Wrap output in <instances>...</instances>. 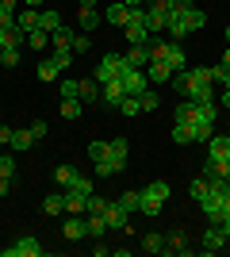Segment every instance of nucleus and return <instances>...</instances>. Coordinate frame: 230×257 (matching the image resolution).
<instances>
[{"label":"nucleus","mask_w":230,"mask_h":257,"mask_svg":"<svg viewBox=\"0 0 230 257\" xmlns=\"http://www.w3.org/2000/svg\"><path fill=\"white\" fill-rule=\"evenodd\" d=\"M188 192H192V200H196V204H203V200L211 196V184H207V177H196V181L188 184Z\"/></svg>","instance_id":"obj_24"},{"label":"nucleus","mask_w":230,"mask_h":257,"mask_svg":"<svg viewBox=\"0 0 230 257\" xmlns=\"http://www.w3.org/2000/svg\"><path fill=\"white\" fill-rule=\"evenodd\" d=\"M85 226H88V238H104L108 234V223H104V215H85Z\"/></svg>","instance_id":"obj_22"},{"label":"nucleus","mask_w":230,"mask_h":257,"mask_svg":"<svg viewBox=\"0 0 230 257\" xmlns=\"http://www.w3.org/2000/svg\"><path fill=\"white\" fill-rule=\"evenodd\" d=\"M46 131H50V123H43V119H35V123H31V135H35V142H39V139H46Z\"/></svg>","instance_id":"obj_50"},{"label":"nucleus","mask_w":230,"mask_h":257,"mask_svg":"<svg viewBox=\"0 0 230 257\" xmlns=\"http://www.w3.org/2000/svg\"><path fill=\"white\" fill-rule=\"evenodd\" d=\"M142 8H150V12H165V16H169V8H173V0H146Z\"/></svg>","instance_id":"obj_48"},{"label":"nucleus","mask_w":230,"mask_h":257,"mask_svg":"<svg viewBox=\"0 0 230 257\" xmlns=\"http://www.w3.org/2000/svg\"><path fill=\"white\" fill-rule=\"evenodd\" d=\"M62 115H66V119H81V115H85V100H81V96L62 100Z\"/></svg>","instance_id":"obj_23"},{"label":"nucleus","mask_w":230,"mask_h":257,"mask_svg":"<svg viewBox=\"0 0 230 257\" xmlns=\"http://www.w3.org/2000/svg\"><path fill=\"white\" fill-rule=\"evenodd\" d=\"M62 192H66V215H85V200L88 196L73 192V188H62Z\"/></svg>","instance_id":"obj_18"},{"label":"nucleus","mask_w":230,"mask_h":257,"mask_svg":"<svg viewBox=\"0 0 230 257\" xmlns=\"http://www.w3.org/2000/svg\"><path fill=\"white\" fill-rule=\"evenodd\" d=\"M85 154H88V161L96 165V161L108 158V142H100V139H96V142H88V150H85Z\"/></svg>","instance_id":"obj_36"},{"label":"nucleus","mask_w":230,"mask_h":257,"mask_svg":"<svg viewBox=\"0 0 230 257\" xmlns=\"http://www.w3.org/2000/svg\"><path fill=\"white\" fill-rule=\"evenodd\" d=\"M104 207H108V200H104V196H96V192L85 200V215H104Z\"/></svg>","instance_id":"obj_41"},{"label":"nucleus","mask_w":230,"mask_h":257,"mask_svg":"<svg viewBox=\"0 0 230 257\" xmlns=\"http://www.w3.org/2000/svg\"><path fill=\"white\" fill-rule=\"evenodd\" d=\"M88 46H92V39H88V35H73V54H85Z\"/></svg>","instance_id":"obj_49"},{"label":"nucleus","mask_w":230,"mask_h":257,"mask_svg":"<svg viewBox=\"0 0 230 257\" xmlns=\"http://www.w3.org/2000/svg\"><path fill=\"white\" fill-rule=\"evenodd\" d=\"M54 62H58V69L66 73L69 65H73V50H54Z\"/></svg>","instance_id":"obj_47"},{"label":"nucleus","mask_w":230,"mask_h":257,"mask_svg":"<svg viewBox=\"0 0 230 257\" xmlns=\"http://www.w3.org/2000/svg\"><path fill=\"white\" fill-rule=\"evenodd\" d=\"M211 135H215V127H211V123H196V127H192V142H199V146H207Z\"/></svg>","instance_id":"obj_37"},{"label":"nucleus","mask_w":230,"mask_h":257,"mask_svg":"<svg viewBox=\"0 0 230 257\" xmlns=\"http://www.w3.org/2000/svg\"><path fill=\"white\" fill-rule=\"evenodd\" d=\"M31 146H35V135H31V127H20V131H12V150H16V154L31 150Z\"/></svg>","instance_id":"obj_16"},{"label":"nucleus","mask_w":230,"mask_h":257,"mask_svg":"<svg viewBox=\"0 0 230 257\" xmlns=\"http://www.w3.org/2000/svg\"><path fill=\"white\" fill-rule=\"evenodd\" d=\"M165 65H169L173 73H180V69H188V54H184V46L176 43V39H169V50H165Z\"/></svg>","instance_id":"obj_8"},{"label":"nucleus","mask_w":230,"mask_h":257,"mask_svg":"<svg viewBox=\"0 0 230 257\" xmlns=\"http://www.w3.org/2000/svg\"><path fill=\"white\" fill-rule=\"evenodd\" d=\"M123 96H127V88H123L119 77H115V81H108V85L100 88V104H108V107H119Z\"/></svg>","instance_id":"obj_9"},{"label":"nucleus","mask_w":230,"mask_h":257,"mask_svg":"<svg viewBox=\"0 0 230 257\" xmlns=\"http://www.w3.org/2000/svg\"><path fill=\"white\" fill-rule=\"evenodd\" d=\"M138 211H142V215H161V207H157V204H142Z\"/></svg>","instance_id":"obj_54"},{"label":"nucleus","mask_w":230,"mask_h":257,"mask_svg":"<svg viewBox=\"0 0 230 257\" xmlns=\"http://www.w3.org/2000/svg\"><path fill=\"white\" fill-rule=\"evenodd\" d=\"M219 104H222V107H230V88H222V96H219Z\"/></svg>","instance_id":"obj_57"},{"label":"nucleus","mask_w":230,"mask_h":257,"mask_svg":"<svg viewBox=\"0 0 230 257\" xmlns=\"http://www.w3.org/2000/svg\"><path fill=\"white\" fill-rule=\"evenodd\" d=\"M226 142H230V131H226Z\"/></svg>","instance_id":"obj_64"},{"label":"nucleus","mask_w":230,"mask_h":257,"mask_svg":"<svg viewBox=\"0 0 230 257\" xmlns=\"http://www.w3.org/2000/svg\"><path fill=\"white\" fill-rule=\"evenodd\" d=\"M169 135H173L176 146H192V127H188V123H173V131H169Z\"/></svg>","instance_id":"obj_31"},{"label":"nucleus","mask_w":230,"mask_h":257,"mask_svg":"<svg viewBox=\"0 0 230 257\" xmlns=\"http://www.w3.org/2000/svg\"><path fill=\"white\" fill-rule=\"evenodd\" d=\"M16 4L20 0H0V12H16Z\"/></svg>","instance_id":"obj_55"},{"label":"nucleus","mask_w":230,"mask_h":257,"mask_svg":"<svg viewBox=\"0 0 230 257\" xmlns=\"http://www.w3.org/2000/svg\"><path fill=\"white\" fill-rule=\"evenodd\" d=\"M12 173H16V158H12V154H0V177L12 181Z\"/></svg>","instance_id":"obj_45"},{"label":"nucleus","mask_w":230,"mask_h":257,"mask_svg":"<svg viewBox=\"0 0 230 257\" xmlns=\"http://www.w3.org/2000/svg\"><path fill=\"white\" fill-rule=\"evenodd\" d=\"M46 43H50V31H43V27L27 35V46H31V50H46Z\"/></svg>","instance_id":"obj_38"},{"label":"nucleus","mask_w":230,"mask_h":257,"mask_svg":"<svg viewBox=\"0 0 230 257\" xmlns=\"http://www.w3.org/2000/svg\"><path fill=\"white\" fill-rule=\"evenodd\" d=\"M165 253H188V246H184V230L165 234Z\"/></svg>","instance_id":"obj_25"},{"label":"nucleus","mask_w":230,"mask_h":257,"mask_svg":"<svg viewBox=\"0 0 230 257\" xmlns=\"http://www.w3.org/2000/svg\"><path fill=\"white\" fill-rule=\"evenodd\" d=\"M119 81H123V88H127V96H142L150 77H146V69H131V65H123Z\"/></svg>","instance_id":"obj_3"},{"label":"nucleus","mask_w":230,"mask_h":257,"mask_svg":"<svg viewBox=\"0 0 230 257\" xmlns=\"http://www.w3.org/2000/svg\"><path fill=\"white\" fill-rule=\"evenodd\" d=\"M104 223H108V230H127L131 215L123 211V204H119V200H108V207H104Z\"/></svg>","instance_id":"obj_4"},{"label":"nucleus","mask_w":230,"mask_h":257,"mask_svg":"<svg viewBox=\"0 0 230 257\" xmlns=\"http://www.w3.org/2000/svg\"><path fill=\"white\" fill-rule=\"evenodd\" d=\"M207 158H211V161H219V165L230 158V142H226V135H211V139H207Z\"/></svg>","instance_id":"obj_13"},{"label":"nucleus","mask_w":230,"mask_h":257,"mask_svg":"<svg viewBox=\"0 0 230 257\" xmlns=\"http://www.w3.org/2000/svg\"><path fill=\"white\" fill-rule=\"evenodd\" d=\"M62 234H66L69 242H81V238L88 234V226H85V215H66V223H62Z\"/></svg>","instance_id":"obj_10"},{"label":"nucleus","mask_w":230,"mask_h":257,"mask_svg":"<svg viewBox=\"0 0 230 257\" xmlns=\"http://www.w3.org/2000/svg\"><path fill=\"white\" fill-rule=\"evenodd\" d=\"M184 20H188V31H199L203 23H207V12H199V8H192V12H184Z\"/></svg>","instance_id":"obj_42"},{"label":"nucleus","mask_w":230,"mask_h":257,"mask_svg":"<svg viewBox=\"0 0 230 257\" xmlns=\"http://www.w3.org/2000/svg\"><path fill=\"white\" fill-rule=\"evenodd\" d=\"M119 204H123V211H127V215H138V207H142V196H138V192H123V196H119Z\"/></svg>","instance_id":"obj_35"},{"label":"nucleus","mask_w":230,"mask_h":257,"mask_svg":"<svg viewBox=\"0 0 230 257\" xmlns=\"http://www.w3.org/2000/svg\"><path fill=\"white\" fill-rule=\"evenodd\" d=\"M73 35H77V31H69L66 23H62L58 31H50V39H54V50H73Z\"/></svg>","instance_id":"obj_20"},{"label":"nucleus","mask_w":230,"mask_h":257,"mask_svg":"<svg viewBox=\"0 0 230 257\" xmlns=\"http://www.w3.org/2000/svg\"><path fill=\"white\" fill-rule=\"evenodd\" d=\"M127 150H131V142L123 139V135L108 142V158H111V165H115V173H123V169H127Z\"/></svg>","instance_id":"obj_7"},{"label":"nucleus","mask_w":230,"mask_h":257,"mask_svg":"<svg viewBox=\"0 0 230 257\" xmlns=\"http://www.w3.org/2000/svg\"><path fill=\"white\" fill-rule=\"evenodd\" d=\"M43 211L46 215H66V192H50L43 200Z\"/></svg>","instance_id":"obj_21"},{"label":"nucleus","mask_w":230,"mask_h":257,"mask_svg":"<svg viewBox=\"0 0 230 257\" xmlns=\"http://www.w3.org/2000/svg\"><path fill=\"white\" fill-rule=\"evenodd\" d=\"M138 100H142V111H157V107H161V96H157V92H150V88H146Z\"/></svg>","instance_id":"obj_44"},{"label":"nucleus","mask_w":230,"mask_h":257,"mask_svg":"<svg viewBox=\"0 0 230 257\" xmlns=\"http://www.w3.org/2000/svg\"><path fill=\"white\" fill-rule=\"evenodd\" d=\"M138 196H142V204H157V207H165V200L173 196V188H169L165 181H150Z\"/></svg>","instance_id":"obj_5"},{"label":"nucleus","mask_w":230,"mask_h":257,"mask_svg":"<svg viewBox=\"0 0 230 257\" xmlns=\"http://www.w3.org/2000/svg\"><path fill=\"white\" fill-rule=\"evenodd\" d=\"M222 246H230L226 234H222V226H211L207 223V230H203V253H219Z\"/></svg>","instance_id":"obj_11"},{"label":"nucleus","mask_w":230,"mask_h":257,"mask_svg":"<svg viewBox=\"0 0 230 257\" xmlns=\"http://www.w3.org/2000/svg\"><path fill=\"white\" fill-rule=\"evenodd\" d=\"M123 65H127V62H123V54H104V58H100V65H96V73H92V77H96L100 85H108V81H115V77L123 73Z\"/></svg>","instance_id":"obj_1"},{"label":"nucleus","mask_w":230,"mask_h":257,"mask_svg":"<svg viewBox=\"0 0 230 257\" xmlns=\"http://www.w3.org/2000/svg\"><path fill=\"white\" fill-rule=\"evenodd\" d=\"M100 88H104V85H100L96 77H85V81H81V100H85V104H96V100H100Z\"/></svg>","instance_id":"obj_19"},{"label":"nucleus","mask_w":230,"mask_h":257,"mask_svg":"<svg viewBox=\"0 0 230 257\" xmlns=\"http://www.w3.org/2000/svg\"><path fill=\"white\" fill-rule=\"evenodd\" d=\"M66 188H73V192H81V196H92V192H96V184L88 181V177H81V173H77V177L66 184Z\"/></svg>","instance_id":"obj_34"},{"label":"nucleus","mask_w":230,"mask_h":257,"mask_svg":"<svg viewBox=\"0 0 230 257\" xmlns=\"http://www.w3.org/2000/svg\"><path fill=\"white\" fill-rule=\"evenodd\" d=\"M146 77H150L153 85H169V77H173V69H169L165 62H150V65H146Z\"/></svg>","instance_id":"obj_17"},{"label":"nucleus","mask_w":230,"mask_h":257,"mask_svg":"<svg viewBox=\"0 0 230 257\" xmlns=\"http://www.w3.org/2000/svg\"><path fill=\"white\" fill-rule=\"evenodd\" d=\"M165 23H169L165 12H150L146 8V31H165Z\"/></svg>","instance_id":"obj_33"},{"label":"nucleus","mask_w":230,"mask_h":257,"mask_svg":"<svg viewBox=\"0 0 230 257\" xmlns=\"http://www.w3.org/2000/svg\"><path fill=\"white\" fill-rule=\"evenodd\" d=\"M16 27V12H0V31H12Z\"/></svg>","instance_id":"obj_51"},{"label":"nucleus","mask_w":230,"mask_h":257,"mask_svg":"<svg viewBox=\"0 0 230 257\" xmlns=\"http://www.w3.org/2000/svg\"><path fill=\"white\" fill-rule=\"evenodd\" d=\"M39 27H43V31H58V27H62V16H58L54 8L39 12Z\"/></svg>","instance_id":"obj_29"},{"label":"nucleus","mask_w":230,"mask_h":257,"mask_svg":"<svg viewBox=\"0 0 230 257\" xmlns=\"http://www.w3.org/2000/svg\"><path fill=\"white\" fill-rule=\"evenodd\" d=\"M73 177H77V169H73V165H58V169H54V184H58V188H66V184L73 181Z\"/></svg>","instance_id":"obj_40"},{"label":"nucleus","mask_w":230,"mask_h":257,"mask_svg":"<svg viewBox=\"0 0 230 257\" xmlns=\"http://www.w3.org/2000/svg\"><path fill=\"white\" fill-rule=\"evenodd\" d=\"M199 207H203V215H207V223H211V226H222V223H226V207H222V196L211 192Z\"/></svg>","instance_id":"obj_6"},{"label":"nucleus","mask_w":230,"mask_h":257,"mask_svg":"<svg viewBox=\"0 0 230 257\" xmlns=\"http://www.w3.org/2000/svg\"><path fill=\"white\" fill-rule=\"evenodd\" d=\"M100 0H81V8H96Z\"/></svg>","instance_id":"obj_62"},{"label":"nucleus","mask_w":230,"mask_h":257,"mask_svg":"<svg viewBox=\"0 0 230 257\" xmlns=\"http://www.w3.org/2000/svg\"><path fill=\"white\" fill-rule=\"evenodd\" d=\"M100 20H104V16H100V8H81V31H96Z\"/></svg>","instance_id":"obj_26"},{"label":"nucleus","mask_w":230,"mask_h":257,"mask_svg":"<svg viewBox=\"0 0 230 257\" xmlns=\"http://www.w3.org/2000/svg\"><path fill=\"white\" fill-rule=\"evenodd\" d=\"M104 20H108L111 27H127V20H131V8H127L123 0H111L108 12H104Z\"/></svg>","instance_id":"obj_12"},{"label":"nucleus","mask_w":230,"mask_h":257,"mask_svg":"<svg viewBox=\"0 0 230 257\" xmlns=\"http://www.w3.org/2000/svg\"><path fill=\"white\" fill-rule=\"evenodd\" d=\"M123 4H127V8H142L146 0H123Z\"/></svg>","instance_id":"obj_58"},{"label":"nucleus","mask_w":230,"mask_h":257,"mask_svg":"<svg viewBox=\"0 0 230 257\" xmlns=\"http://www.w3.org/2000/svg\"><path fill=\"white\" fill-rule=\"evenodd\" d=\"M226 43H230V27H226Z\"/></svg>","instance_id":"obj_63"},{"label":"nucleus","mask_w":230,"mask_h":257,"mask_svg":"<svg viewBox=\"0 0 230 257\" xmlns=\"http://www.w3.org/2000/svg\"><path fill=\"white\" fill-rule=\"evenodd\" d=\"M0 146H12V127H4V123H0Z\"/></svg>","instance_id":"obj_53"},{"label":"nucleus","mask_w":230,"mask_h":257,"mask_svg":"<svg viewBox=\"0 0 230 257\" xmlns=\"http://www.w3.org/2000/svg\"><path fill=\"white\" fill-rule=\"evenodd\" d=\"M196 123H211V127H215V100L196 104V119H192V127H196Z\"/></svg>","instance_id":"obj_27"},{"label":"nucleus","mask_w":230,"mask_h":257,"mask_svg":"<svg viewBox=\"0 0 230 257\" xmlns=\"http://www.w3.org/2000/svg\"><path fill=\"white\" fill-rule=\"evenodd\" d=\"M8 188H12V181H8V177H0V196H8Z\"/></svg>","instance_id":"obj_56"},{"label":"nucleus","mask_w":230,"mask_h":257,"mask_svg":"<svg viewBox=\"0 0 230 257\" xmlns=\"http://www.w3.org/2000/svg\"><path fill=\"white\" fill-rule=\"evenodd\" d=\"M16 27H20L23 35L39 31V8H27V4H23V12H16Z\"/></svg>","instance_id":"obj_14"},{"label":"nucleus","mask_w":230,"mask_h":257,"mask_svg":"<svg viewBox=\"0 0 230 257\" xmlns=\"http://www.w3.org/2000/svg\"><path fill=\"white\" fill-rule=\"evenodd\" d=\"M119 111H123L127 119L142 115V100H138V96H123V100H119Z\"/></svg>","instance_id":"obj_30"},{"label":"nucleus","mask_w":230,"mask_h":257,"mask_svg":"<svg viewBox=\"0 0 230 257\" xmlns=\"http://www.w3.org/2000/svg\"><path fill=\"white\" fill-rule=\"evenodd\" d=\"M219 65H226V69H230V46H226V54H222V62Z\"/></svg>","instance_id":"obj_61"},{"label":"nucleus","mask_w":230,"mask_h":257,"mask_svg":"<svg viewBox=\"0 0 230 257\" xmlns=\"http://www.w3.org/2000/svg\"><path fill=\"white\" fill-rule=\"evenodd\" d=\"M23 4H27V8H43V0H23Z\"/></svg>","instance_id":"obj_60"},{"label":"nucleus","mask_w":230,"mask_h":257,"mask_svg":"<svg viewBox=\"0 0 230 257\" xmlns=\"http://www.w3.org/2000/svg\"><path fill=\"white\" fill-rule=\"evenodd\" d=\"M192 8H196L192 0H173V8H169V12H180V16H184V12H192Z\"/></svg>","instance_id":"obj_52"},{"label":"nucleus","mask_w":230,"mask_h":257,"mask_svg":"<svg viewBox=\"0 0 230 257\" xmlns=\"http://www.w3.org/2000/svg\"><path fill=\"white\" fill-rule=\"evenodd\" d=\"M222 234H226V242H230V215H226V223H222Z\"/></svg>","instance_id":"obj_59"},{"label":"nucleus","mask_w":230,"mask_h":257,"mask_svg":"<svg viewBox=\"0 0 230 257\" xmlns=\"http://www.w3.org/2000/svg\"><path fill=\"white\" fill-rule=\"evenodd\" d=\"M0 65H4V69L20 65V46H8V50H0Z\"/></svg>","instance_id":"obj_43"},{"label":"nucleus","mask_w":230,"mask_h":257,"mask_svg":"<svg viewBox=\"0 0 230 257\" xmlns=\"http://www.w3.org/2000/svg\"><path fill=\"white\" fill-rule=\"evenodd\" d=\"M46 249H43V242L35 234H23L16 246H4V257H43Z\"/></svg>","instance_id":"obj_2"},{"label":"nucleus","mask_w":230,"mask_h":257,"mask_svg":"<svg viewBox=\"0 0 230 257\" xmlns=\"http://www.w3.org/2000/svg\"><path fill=\"white\" fill-rule=\"evenodd\" d=\"M142 253H165V234H146L142 238Z\"/></svg>","instance_id":"obj_32"},{"label":"nucleus","mask_w":230,"mask_h":257,"mask_svg":"<svg viewBox=\"0 0 230 257\" xmlns=\"http://www.w3.org/2000/svg\"><path fill=\"white\" fill-rule=\"evenodd\" d=\"M123 62L131 65V69H146V65H150V43L146 46H131V50L123 54Z\"/></svg>","instance_id":"obj_15"},{"label":"nucleus","mask_w":230,"mask_h":257,"mask_svg":"<svg viewBox=\"0 0 230 257\" xmlns=\"http://www.w3.org/2000/svg\"><path fill=\"white\" fill-rule=\"evenodd\" d=\"M96 177H100V181H108V177H115V165H111V158L96 161Z\"/></svg>","instance_id":"obj_46"},{"label":"nucleus","mask_w":230,"mask_h":257,"mask_svg":"<svg viewBox=\"0 0 230 257\" xmlns=\"http://www.w3.org/2000/svg\"><path fill=\"white\" fill-rule=\"evenodd\" d=\"M58 96H62V100L81 96V81H73V77H62V81H58Z\"/></svg>","instance_id":"obj_28"},{"label":"nucleus","mask_w":230,"mask_h":257,"mask_svg":"<svg viewBox=\"0 0 230 257\" xmlns=\"http://www.w3.org/2000/svg\"><path fill=\"white\" fill-rule=\"evenodd\" d=\"M54 77H62V69H58L54 58H50V62H39V81H54Z\"/></svg>","instance_id":"obj_39"}]
</instances>
